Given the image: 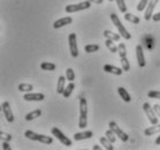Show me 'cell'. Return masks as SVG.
Wrapping results in <instances>:
<instances>
[{"label": "cell", "mask_w": 160, "mask_h": 150, "mask_svg": "<svg viewBox=\"0 0 160 150\" xmlns=\"http://www.w3.org/2000/svg\"><path fill=\"white\" fill-rule=\"evenodd\" d=\"M152 20L154 22H159L160 21V12L159 13H156V14L152 15Z\"/></svg>", "instance_id": "obj_37"}, {"label": "cell", "mask_w": 160, "mask_h": 150, "mask_svg": "<svg viewBox=\"0 0 160 150\" xmlns=\"http://www.w3.org/2000/svg\"><path fill=\"white\" fill-rule=\"evenodd\" d=\"M23 99L28 101V102H40V101L45 99V95L40 94V92H27L26 95L23 96Z\"/></svg>", "instance_id": "obj_10"}, {"label": "cell", "mask_w": 160, "mask_h": 150, "mask_svg": "<svg viewBox=\"0 0 160 150\" xmlns=\"http://www.w3.org/2000/svg\"><path fill=\"white\" fill-rule=\"evenodd\" d=\"M156 144H158V146L160 144V133H159V136L156 139Z\"/></svg>", "instance_id": "obj_41"}, {"label": "cell", "mask_w": 160, "mask_h": 150, "mask_svg": "<svg viewBox=\"0 0 160 150\" xmlns=\"http://www.w3.org/2000/svg\"><path fill=\"white\" fill-rule=\"evenodd\" d=\"M51 133H52V135L53 136H55L57 139L60 141V142L63 144V146H66V147H70V146H73V142H72V140L70 139H68V136H66L59 129V128H57V127H53L52 128V131H51Z\"/></svg>", "instance_id": "obj_5"}, {"label": "cell", "mask_w": 160, "mask_h": 150, "mask_svg": "<svg viewBox=\"0 0 160 150\" xmlns=\"http://www.w3.org/2000/svg\"><path fill=\"white\" fill-rule=\"evenodd\" d=\"M92 136H93L92 131H85V132H81V133L74 134V140H75V141H81V140L91 139Z\"/></svg>", "instance_id": "obj_15"}, {"label": "cell", "mask_w": 160, "mask_h": 150, "mask_svg": "<svg viewBox=\"0 0 160 150\" xmlns=\"http://www.w3.org/2000/svg\"><path fill=\"white\" fill-rule=\"evenodd\" d=\"M18 90L23 92H31L33 90V87L29 83H21L18 85Z\"/></svg>", "instance_id": "obj_25"}, {"label": "cell", "mask_w": 160, "mask_h": 150, "mask_svg": "<svg viewBox=\"0 0 160 150\" xmlns=\"http://www.w3.org/2000/svg\"><path fill=\"white\" fill-rule=\"evenodd\" d=\"M115 3H117L120 12H122V13H127V6H126L124 0H115Z\"/></svg>", "instance_id": "obj_32"}, {"label": "cell", "mask_w": 160, "mask_h": 150, "mask_svg": "<svg viewBox=\"0 0 160 150\" xmlns=\"http://www.w3.org/2000/svg\"><path fill=\"white\" fill-rule=\"evenodd\" d=\"M24 136L27 139L32 140V141H38V142L45 143V144H51L53 142V137L52 136L44 135V134H37V133L32 132V131H26L24 132Z\"/></svg>", "instance_id": "obj_2"}, {"label": "cell", "mask_w": 160, "mask_h": 150, "mask_svg": "<svg viewBox=\"0 0 160 150\" xmlns=\"http://www.w3.org/2000/svg\"><path fill=\"white\" fill-rule=\"evenodd\" d=\"M148 96H149L150 98L160 99V91H158V90H151V91L148 92Z\"/></svg>", "instance_id": "obj_34"}, {"label": "cell", "mask_w": 160, "mask_h": 150, "mask_svg": "<svg viewBox=\"0 0 160 150\" xmlns=\"http://www.w3.org/2000/svg\"><path fill=\"white\" fill-rule=\"evenodd\" d=\"M121 67H122V70L124 72H128V70H130V64H129V60L127 59V57L121 58Z\"/></svg>", "instance_id": "obj_27"}, {"label": "cell", "mask_w": 160, "mask_h": 150, "mask_svg": "<svg viewBox=\"0 0 160 150\" xmlns=\"http://www.w3.org/2000/svg\"><path fill=\"white\" fill-rule=\"evenodd\" d=\"M88 125V104L87 99L80 98V119H78V127L85 128Z\"/></svg>", "instance_id": "obj_1"}, {"label": "cell", "mask_w": 160, "mask_h": 150, "mask_svg": "<svg viewBox=\"0 0 160 150\" xmlns=\"http://www.w3.org/2000/svg\"><path fill=\"white\" fill-rule=\"evenodd\" d=\"M158 1L159 0H150L148 6L145 8V13H144V18H145L146 21H149L151 20L153 15V11H154V7H156V5L158 4Z\"/></svg>", "instance_id": "obj_11"}, {"label": "cell", "mask_w": 160, "mask_h": 150, "mask_svg": "<svg viewBox=\"0 0 160 150\" xmlns=\"http://www.w3.org/2000/svg\"><path fill=\"white\" fill-rule=\"evenodd\" d=\"M68 43H69V51L73 58H77L78 55V48H77V38L76 34L72 33L68 36Z\"/></svg>", "instance_id": "obj_8"}, {"label": "cell", "mask_w": 160, "mask_h": 150, "mask_svg": "<svg viewBox=\"0 0 160 150\" xmlns=\"http://www.w3.org/2000/svg\"><path fill=\"white\" fill-rule=\"evenodd\" d=\"M92 149H93V150H102V147H99V146H97V144H95V146L92 147Z\"/></svg>", "instance_id": "obj_40"}, {"label": "cell", "mask_w": 160, "mask_h": 150, "mask_svg": "<svg viewBox=\"0 0 160 150\" xmlns=\"http://www.w3.org/2000/svg\"><path fill=\"white\" fill-rule=\"evenodd\" d=\"M1 109H2V113H4V117L6 118V120L8 122H13L14 121V114H13V111L11 109V105L8 102H4L1 104Z\"/></svg>", "instance_id": "obj_9"}, {"label": "cell", "mask_w": 160, "mask_h": 150, "mask_svg": "<svg viewBox=\"0 0 160 150\" xmlns=\"http://www.w3.org/2000/svg\"><path fill=\"white\" fill-rule=\"evenodd\" d=\"M40 116H42V111H40V109H37V110H33V111H31L30 113L27 114L26 120L31 121V120H33V119H36V118L40 117Z\"/></svg>", "instance_id": "obj_21"}, {"label": "cell", "mask_w": 160, "mask_h": 150, "mask_svg": "<svg viewBox=\"0 0 160 150\" xmlns=\"http://www.w3.org/2000/svg\"><path fill=\"white\" fill-rule=\"evenodd\" d=\"M89 1H91V3H93V4L100 5V4H102V1H104V0H89Z\"/></svg>", "instance_id": "obj_39"}, {"label": "cell", "mask_w": 160, "mask_h": 150, "mask_svg": "<svg viewBox=\"0 0 160 150\" xmlns=\"http://www.w3.org/2000/svg\"><path fill=\"white\" fill-rule=\"evenodd\" d=\"M0 137H1V140H2V141H7V142H9V141L12 140L11 134L5 133V132H0Z\"/></svg>", "instance_id": "obj_35"}, {"label": "cell", "mask_w": 160, "mask_h": 150, "mask_svg": "<svg viewBox=\"0 0 160 150\" xmlns=\"http://www.w3.org/2000/svg\"><path fill=\"white\" fill-rule=\"evenodd\" d=\"M90 7H91V1L87 0V1H82V3H80V4L67 5L65 8V11L67 12V13H76V12L89 9Z\"/></svg>", "instance_id": "obj_4"}, {"label": "cell", "mask_w": 160, "mask_h": 150, "mask_svg": "<svg viewBox=\"0 0 160 150\" xmlns=\"http://www.w3.org/2000/svg\"><path fill=\"white\" fill-rule=\"evenodd\" d=\"M153 109H154V111H156L157 116L160 118V105L159 104H154V105H153Z\"/></svg>", "instance_id": "obj_38"}, {"label": "cell", "mask_w": 160, "mask_h": 150, "mask_svg": "<svg viewBox=\"0 0 160 150\" xmlns=\"http://www.w3.org/2000/svg\"><path fill=\"white\" fill-rule=\"evenodd\" d=\"M108 127L112 129L113 132L115 133V135L119 137V139L121 140V141H123V142H126V141H128V139H129V136H128L127 133H124L122 129H121L119 126L117 125V122L115 121H109L108 124Z\"/></svg>", "instance_id": "obj_7"}, {"label": "cell", "mask_w": 160, "mask_h": 150, "mask_svg": "<svg viewBox=\"0 0 160 150\" xmlns=\"http://www.w3.org/2000/svg\"><path fill=\"white\" fill-rule=\"evenodd\" d=\"M159 133H160V124L153 125V126L146 128L145 131H144V134L146 136H152L154 134H159Z\"/></svg>", "instance_id": "obj_16"}, {"label": "cell", "mask_w": 160, "mask_h": 150, "mask_svg": "<svg viewBox=\"0 0 160 150\" xmlns=\"http://www.w3.org/2000/svg\"><path fill=\"white\" fill-rule=\"evenodd\" d=\"M143 110L145 112L146 117H148V119L150 120L151 125L158 124V116H157L156 111L153 109V106L151 107V105H150L149 103H144V104H143Z\"/></svg>", "instance_id": "obj_6"}, {"label": "cell", "mask_w": 160, "mask_h": 150, "mask_svg": "<svg viewBox=\"0 0 160 150\" xmlns=\"http://www.w3.org/2000/svg\"><path fill=\"white\" fill-rule=\"evenodd\" d=\"M40 68L44 70H54L55 68H57V66H55L54 64H52V62H42L40 64Z\"/></svg>", "instance_id": "obj_26"}, {"label": "cell", "mask_w": 160, "mask_h": 150, "mask_svg": "<svg viewBox=\"0 0 160 150\" xmlns=\"http://www.w3.org/2000/svg\"><path fill=\"white\" fill-rule=\"evenodd\" d=\"M150 0H141L138 3V5H137V11L138 12H142L144 11L146 8V6H148V4H149Z\"/></svg>", "instance_id": "obj_33"}, {"label": "cell", "mask_w": 160, "mask_h": 150, "mask_svg": "<svg viewBox=\"0 0 160 150\" xmlns=\"http://www.w3.org/2000/svg\"><path fill=\"white\" fill-rule=\"evenodd\" d=\"M105 136H106V137H107V139H108L112 143H114V142H115V140H117V137H115V136H117V135H115V133L113 132V131L111 129V128H109L108 131H106Z\"/></svg>", "instance_id": "obj_30"}, {"label": "cell", "mask_w": 160, "mask_h": 150, "mask_svg": "<svg viewBox=\"0 0 160 150\" xmlns=\"http://www.w3.org/2000/svg\"><path fill=\"white\" fill-rule=\"evenodd\" d=\"M66 77L68 81H74L75 80V72L73 68H67L66 70Z\"/></svg>", "instance_id": "obj_31"}, {"label": "cell", "mask_w": 160, "mask_h": 150, "mask_svg": "<svg viewBox=\"0 0 160 150\" xmlns=\"http://www.w3.org/2000/svg\"><path fill=\"white\" fill-rule=\"evenodd\" d=\"M102 70L107 72V73H111V74H114V75H121V74L123 73L124 70L122 68H119V67H115L113 66V65H105V66L102 67Z\"/></svg>", "instance_id": "obj_14"}, {"label": "cell", "mask_w": 160, "mask_h": 150, "mask_svg": "<svg viewBox=\"0 0 160 150\" xmlns=\"http://www.w3.org/2000/svg\"><path fill=\"white\" fill-rule=\"evenodd\" d=\"M66 80H67L66 76H60L58 79V83H57V92L58 94H63V91H65Z\"/></svg>", "instance_id": "obj_17"}, {"label": "cell", "mask_w": 160, "mask_h": 150, "mask_svg": "<svg viewBox=\"0 0 160 150\" xmlns=\"http://www.w3.org/2000/svg\"><path fill=\"white\" fill-rule=\"evenodd\" d=\"M118 92H119L120 97L122 99H123V101L126 103H129L131 101V96L129 95V94H128V91L123 88V87H120V88L118 89Z\"/></svg>", "instance_id": "obj_18"}, {"label": "cell", "mask_w": 160, "mask_h": 150, "mask_svg": "<svg viewBox=\"0 0 160 150\" xmlns=\"http://www.w3.org/2000/svg\"><path fill=\"white\" fill-rule=\"evenodd\" d=\"M111 20H112V22L114 23V26L117 27V29L119 30V33H120L121 36L123 37L124 39H130L131 35L129 34V31H128V30L123 27V24L121 23L120 18H119V16H118L115 13H112V14H111Z\"/></svg>", "instance_id": "obj_3"}, {"label": "cell", "mask_w": 160, "mask_h": 150, "mask_svg": "<svg viewBox=\"0 0 160 150\" xmlns=\"http://www.w3.org/2000/svg\"><path fill=\"white\" fill-rule=\"evenodd\" d=\"M72 22H73V18H70V16H66V18H61L57 20L54 24H53V27H54V29H59V28H62V27L65 26H68Z\"/></svg>", "instance_id": "obj_13"}, {"label": "cell", "mask_w": 160, "mask_h": 150, "mask_svg": "<svg viewBox=\"0 0 160 150\" xmlns=\"http://www.w3.org/2000/svg\"><path fill=\"white\" fill-rule=\"evenodd\" d=\"M108 1H114V0H108Z\"/></svg>", "instance_id": "obj_42"}, {"label": "cell", "mask_w": 160, "mask_h": 150, "mask_svg": "<svg viewBox=\"0 0 160 150\" xmlns=\"http://www.w3.org/2000/svg\"><path fill=\"white\" fill-rule=\"evenodd\" d=\"M136 57H137V62H138L139 67L145 66V58H144V52H143L142 45H137L136 46Z\"/></svg>", "instance_id": "obj_12"}, {"label": "cell", "mask_w": 160, "mask_h": 150, "mask_svg": "<svg viewBox=\"0 0 160 150\" xmlns=\"http://www.w3.org/2000/svg\"><path fill=\"white\" fill-rule=\"evenodd\" d=\"M1 149L2 150H11V147L8 144L7 141H2V144H1Z\"/></svg>", "instance_id": "obj_36"}, {"label": "cell", "mask_w": 160, "mask_h": 150, "mask_svg": "<svg viewBox=\"0 0 160 150\" xmlns=\"http://www.w3.org/2000/svg\"><path fill=\"white\" fill-rule=\"evenodd\" d=\"M75 89V84L73 83V82H70L67 87L65 88V91H63V94H62V96L65 97V98H68L70 95H72V92H73V90Z\"/></svg>", "instance_id": "obj_24"}, {"label": "cell", "mask_w": 160, "mask_h": 150, "mask_svg": "<svg viewBox=\"0 0 160 150\" xmlns=\"http://www.w3.org/2000/svg\"><path fill=\"white\" fill-rule=\"evenodd\" d=\"M118 49H119V54H120V58H123V57H127V48L123 43H120L118 45Z\"/></svg>", "instance_id": "obj_29"}, {"label": "cell", "mask_w": 160, "mask_h": 150, "mask_svg": "<svg viewBox=\"0 0 160 150\" xmlns=\"http://www.w3.org/2000/svg\"><path fill=\"white\" fill-rule=\"evenodd\" d=\"M98 50H99V45L97 44H89L84 48V51L87 52V53H92V52H96L98 51Z\"/></svg>", "instance_id": "obj_28"}, {"label": "cell", "mask_w": 160, "mask_h": 150, "mask_svg": "<svg viewBox=\"0 0 160 150\" xmlns=\"http://www.w3.org/2000/svg\"><path fill=\"white\" fill-rule=\"evenodd\" d=\"M105 45H106V48L108 49L112 53H117V52H119V49L115 46V44H114V40L107 38V39L105 40Z\"/></svg>", "instance_id": "obj_22"}, {"label": "cell", "mask_w": 160, "mask_h": 150, "mask_svg": "<svg viewBox=\"0 0 160 150\" xmlns=\"http://www.w3.org/2000/svg\"><path fill=\"white\" fill-rule=\"evenodd\" d=\"M99 141H100L102 146L104 147L105 149H107V150H113V149H114V147L112 146L113 143L111 142V141H109L106 136H102V137H100V140H99Z\"/></svg>", "instance_id": "obj_23"}, {"label": "cell", "mask_w": 160, "mask_h": 150, "mask_svg": "<svg viewBox=\"0 0 160 150\" xmlns=\"http://www.w3.org/2000/svg\"><path fill=\"white\" fill-rule=\"evenodd\" d=\"M124 18H126V21L130 23H134V24H138L139 23V18L138 16H136L134 14H130V13H124Z\"/></svg>", "instance_id": "obj_20"}, {"label": "cell", "mask_w": 160, "mask_h": 150, "mask_svg": "<svg viewBox=\"0 0 160 150\" xmlns=\"http://www.w3.org/2000/svg\"><path fill=\"white\" fill-rule=\"evenodd\" d=\"M104 36H105L106 38H109V39L114 40V42H119L121 38V35H118V34L113 33L111 30H105V31H104Z\"/></svg>", "instance_id": "obj_19"}]
</instances>
